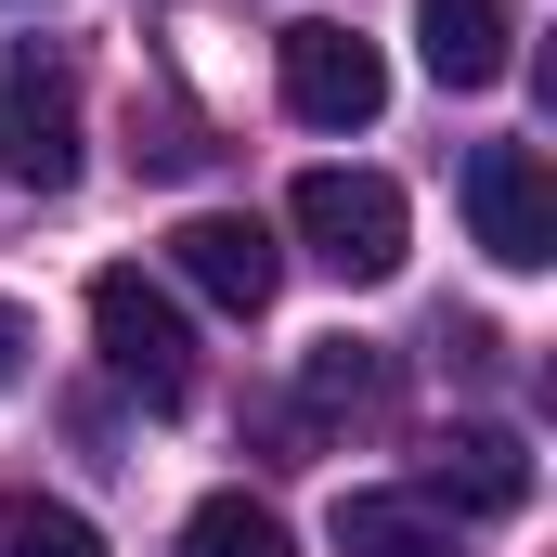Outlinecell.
<instances>
[{
  "label": "cell",
  "mask_w": 557,
  "mask_h": 557,
  "mask_svg": "<svg viewBox=\"0 0 557 557\" xmlns=\"http://www.w3.org/2000/svg\"><path fill=\"white\" fill-rule=\"evenodd\" d=\"M285 221H298V247H311L337 285H389L403 247H416V208H403L389 169H298Z\"/></svg>",
  "instance_id": "1"
},
{
  "label": "cell",
  "mask_w": 557,
  "mask_h": 557,
  "mask_svg": "<svg viewBox=\"0 0 557 557\" xmlns=\"http://www.w3.org/2000/svg\"><path fill=\"white\" fill-rule=\"evenodd\" d=\"M91 337H104V363L131 376L156 416H169V403H195V324H182V298H169L156 273H131V260H117V273H91Z\"/></svg>",
  "instance_id": "2"
},
{
  "label": "cell",
  "mask_w": 557,
  "mask_h": 557,
  "mask_svg": "<svg viewBox=\"0 0 557 557\" xmlns=\"http://www.w3.org/2000/svg\"><path fill=\"white\" fill-rule=\"evenodd\" d=\"M273 78H285V117H311V131H376V104H389V52L363 26H285Z\"/></svg>",
  "instance_id": "3"
},
{
  "label": "cell",
  "mask_w": 557,
  "mask_h": 557,
  "mask_svg": "<svg viewBox=\"0 0 557 557\" xmlns=\"http://www.w3.org/2000/svg\"><path fill=\"white\" fill-rule=\"evenodd\" d=\"M467 234H480L506 273H545L557 260V169L532 143H480V156H467Z\"/></svg>",
  "instance_id": "4"
},
{
  "label": "cell",
  "mask_w": 557,
  "mask_h": 557,
  "mask_svg": "<svg viewBox=\"0 0 557 557\" xmlns=\"http://www.w3.org/2000/svg\"><path fill=\"white\" fill-rule=\"evenodd\" d=\"M169 273L195 285V298H221V311H273L285 247H273V221H247V208H195L169 234Z\"/></svg>",
  "instance_id": "5"
},
{
  "label": "cell",
  "mask_w": 557,
  "mask_h": 557,
  "mask_svg": "<svg viewBox=\"0 0 557 557\" xmlns=\"http://www.w3.org/2000/svg\"><path fill=\"white\" fill-rule=\"evenodd\" d=\"M0 169L39 182V195L78 182V78L52 52H13V143H0Z\"/></svg>",
  "instance_id": "6"
},
{
  "label": "cell",
  "mask_w": 557,
  "mask_h": 557,
  "mask_svg": "<svg viewBox=\"0 0 557 557\" xmlns=\"http://www.w3.org/2000/svg\"><path fill=\"white\" fill-rule=\"evenodd\" d=\"M416 52L441 91H493L519 65V0H416Z\"/></svg>",
  "instance_id": "7"
},
{
  "label": "cell",
  "mask_w": 557,
  "mask_h": 557,
  "mask_svg": "<svg viewBox=\"0 0 557 557\" xmlns=\"http://www.w3.org/2000/svg\"><path fill=\"white\" fill-rule=\"evenodd\" d=\"M428 506H454V519H519V506H532L519 428H454V441L428 454Z\"/></svg>",
  "instance_id": "8"
},
{
  "label": "cell",
  "mask_w": 557,
  "mask_h": 557,
  "mask_svg": "<svg viewBox=\"0 0 557 557\" xmlns=\"http://www.w3.org/2000/svg\"><path fill=\"white\" fill-rule=\"evenodd\" d=\"M337 557H454L416 493H337Z\"/></svg>",
  "instance_id": "9"
},
{
  "label": "cell",
  "mask_w": 557,
  "mask_h": 557,
  "mask_svg": "<svg viewBox=\"0 0 557 557\" xmlns=\"http://www.w3.org/2000/svg\"><path fill=\"white\" fill-rule=\"evenodd\" d=\"M169 557H298V532H285L260 493H208L195 519H182V545Z\"/></svg>",
  "instance_id": "10"
},
{
  "label": "cell",
  "mask_w": 557,
  "mask_h": 557,
  "mask_svg": "<svg viewBox=\"0 0 557 557\" xmlns=\"http://www.w3.org/2000/svg\"><path fill=\"white\" fill-rule=\"evenodd\" d=\"M0 557H104V532L78 506H52V493H13L0 506Z\"/></svg>",
  "instance_id": "11"
},
{
  "label": "cell",
  "mask_w": 557,
  "mask_h": 557,
  "mask_svg": "<svg viewBox=\"0 0 557 557\" xmlns=\"http://www.w3.org/2000/svg\"><path fill=\"white\" fill-rule=\"evenodd\" d=\"M298 389H311V403H376V363H363V350H350V337H324V350H311V376H298Z\"/></svg>",
  "instance_id": "12"
},
{
  "label": "cell",
  "mask_w": 557,
  "mask_h": 557,
  "mask_svg": "<svg viewBox=\"0 0 557 557\" xmlns=\"http://www.w3.org/2000/svg\"><path fill=\"white\" fill-rule=\"evenodd\" d=\"M13 337H26V324H13V311H0V376H13Z\"/></svg>",
  "instance_id": "13"
}]
</instances>
